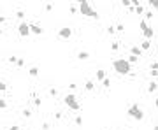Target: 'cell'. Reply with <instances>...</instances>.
I'll use <instances>...</instances> for the list:
<instances>
[{
    "instance_id": "obj_20",
    "label": "cell",
    "mask_w": 158,
    "mask_h": 130,
    "mask_svg": "<svg viewBox=\"0 0 158 130\" xmlns=\"http://www.w3.org/2000/svg\"><path fill=\"white\" fill-rule=\"evenodd\" d=\"M144 19L148 21V19H153V11H146L144 12Z\"/></svg>"
},
{
    "instance_id": "obj_14",
    "label": "cell",
    "mask_w": 158,
    "mask_h": 130,
    "mask_svg": "<svg viewBox=\"0 0 158 130\" xmlns=\"http://www.w3.org/2000/svg\"><path fill=\"white\" fill-rule=\"evenodd\" d=\"M32 99H33V106L35 107H40V97L37 93H32Z\"/></svg>"
},
{
    "instance_id": "obj_25",
    "label": "cell",
    "mask_w": 158,
    "mask_h": 130,
    "mask_svg": "<svg viewBox=\"0 0 158 130\" xmlns=\"http://www.w3.org/2000/svg\"><path fill=\"white\" fill-rule=\"evenodd\" d=\"M69 11H70V14H76V12H77V7H76L74 4H70V5H69Z\"/></svg>"
},
{
    "instance_id": "obj_10",
    "label": "cell",
    "mask_w": 158,
    "mask_h": 130,
    "mask_svg": "<svg viewBox=\"0 0 158 130\" xmlns=\"http://www.w3.org/2000/svg\"><path fill=\"white\" fill-rule=\"evenodd\" d=\"M157 90H158V83L157 81H151V83L148 85V92H149V93H155Z\"/></svg>"
},
{
    "instance_id": "obj_42",
    "label": "cell",
    "mask_w": 158,
    "mask_h": 130,
    "mask_svg": "<svg viewBox=\"0 0 158 130\" xmlns=\"http://www.w3.org/2000/svg\"><path fill=\"white\" fill-rule=\"evenodd\" d=\"M2 35H4V30H2V28H0V37H2Z\"/></svg>"
},
{
    "instance_id": "obj_4",
    "label": "cell",
    "mask_w": 158,
    "mask_h": 130,
    "mask_svg": "<svg viewBox=\"0 0 158 130\" xmlns=\"http://www.w3.org/2000/svg\"><path fill=\"white\" fill-rule=\"evenodd\" d=\"M127 114H128L130 118L137 120V121H142V120H144V111H142V109L139 107V104H132V106L128 107Z\"/></svg>"
},
{
    "instance_id": "obj_13",
    "label": "cell",
    "mask_w": 158,
    "mask_h": 130,
    "mask_svg": "<svg viewBox=\"0 0 158 130\" xmlns=\"http://www.w3.org/2000/svg\"><path fill=\"white\" fill-rule=\"evenodd\" d=\"M106 79V70L104 69H98L97 70V81H104Z\"/></svg>"
},
{
    "instance_id": "obj_22",
    "label": "cell",
    "mask_w": 158,
    "mask_h": 130,
    "mask_svg": "<svg viewBox=\"0 0 158 130\" xmlns=\"http://www.w3.org/2000/svg\"><path fill=\"white\" fill-rule=\"evenodd\" d=\"M148 4L151 5V9H155V11H158V0H149Z\"/></svg>"
},
{
    "instance_id": "obj_21",
    "label": "cell",
    "mask_w": 158,
    "mask_h": 130,
    "mask_svg": "<svg viewBox=\"0 0 158 130\" xmlns=\"http://www.w3.org/2000/svg\"><path fill=\"white\" fill-rule=\"evenodd\" d=\"M102 86H104V88H111V79H109V77H106V79L102 81Z\"/></svg>"
},
{
    "instance_id": "obj_18",
    "label": "cell",
    "mask_w": 158,
    "mask_h": 130,
    "mask_svg": "<svg viewBox=\"0 0 158 130\" xmlns=\"http://www.w3.org/2000/svg\"><path fill=\"white\" fill-rule=\"evenodd\" d=\"M127 60H128V63L132 65V63H137V62H139V56H135V55H130Z\"/></svg>"
},
{
    "instance_id": "obj_27",
    "label": "cell",
    "mask_w": 158,
    "mask_h": 130,
    "mask_svg": "<svg viewBox=\"0 0 158 130\" xmlns=\"http://www.w3.org/2000/svg\"><path fill=\"white\" fill-rule=\"evenodd\" d=\"M49 95L51 97H58V90L56 88H49Z\"/></svg>"
},
{
    "instance_id": "obj_3",
    "label": "cell",
    "mask_w": 158,
    "mask_h": 130,
    "mask_svg": "<svg viewBox=\"0 0 158 130\" xmlns=\"http://www.w3.org/2000/svg\"><path fill=\"white\" fill-rule=\"evenodd\" d=\"M63 104H65L70 111H79V109H81V104L77 102V97H76L74 93H67V95L63 97Z\"/></svg>"
},
{
    "instance_id": "obj_37",
    "label": "cell",
    "mask_w": 158,
    "mask_h": 130,
    "mask_svg": "<svg viewBox=\"0 0 158 130\" xmlns=\"http://www.w3.org/2000/svg\"><path fill=\"white\" fill-rule=\"evenodd\" d=\"M151 76H153V77H157V76H158V70H155V69H151Z\"/></svg>"
},
{
    "instance_id": "obj_41",
    "label": "cell",
    "mask_w": 158,
    "mask_h": 130,
    "mask_svg": "<svg viewBox=\"0 0 158 130\" xmlns=\"http://www.w3.org/2000/svg\"><path fill=\"white\" fill-rule=\"evenodd\" d=\"M155 107H157V109H158V99H157V100H155Z\"/></svg>"
},
{
    "instance_id": "obj_23",
    "label": "cell",
    "mask_w": 158,
    "mask_h": 130,
    "mask_svg": "<svg viewBox=\"0 0 158 130\" xmlns=\"http://www.w3.org/2000/svg\"><path fill=\"white\" fill-rule=\"evenodd\" d=\"M111 49H113V51H118V49H120V42H118V40H114V42L111 44Z\"/></svg>"
},
{
    "instance_id": "obj_24",
    "label": "cell",
    "mask_w": 158,
    "mask_h": 130,
    "mask_svg": "<svg viewBox=\"0 0 158 130\" xmlns=\"http://www.w3.org/2000/svg\"><path fill=\"white\" fill-rule=\"evenodd\" d=\"M7 88H9L7 83L5 81H0V92H7Z\"/></svg>"
},
{
    "instance_id": "obj_32",
    "label": "cell",
    "mask_w": 158,
    "mask_h": 130,
    "mask_svg": "<svg viewBox=\"0 0 158 130\" xmlns=\"http://www.w3.org/2000/svg\"><path fill=\"white\" fill-rule=\"evenodd\" d=\"M123 30H125V25H121V23L116 25V32H123Z\"/></svg>"
},
{
    "instance_id": "obj_29",
    "label": "cell",
    "mask_w": 158,
    "mask_h": 130,
    "mask_svg": "<svg viewBox=\"0 0 158 130\" xmlns=\"http://www.w3.org/2000/svg\"><path fill=\"white\" fill-rule=\"evenodd\" d=\"M16 65H18V67H25V58H18Z\"/></svg>"
},
{
    "instance_id": "obj_6",
    "label": "cell",
    "mask_w": 158,
    "mask_h": 130,
    "mask_svg": "<svg viewBox=\"0 0 158 130\" xmlns=\"http://www.w3.org/2000/svg\"><path fill=\"white\" fill-rule=\"evenodd\" d=\"M58 37L60 39H70L72 37V28L70 26H62L58 30Z\"/></svg>"
},
{
    "instance_id": "obj_31",
    "label": "cell",
    "mask_w": 158,
    "mask_h": 130,
    "mask_svg": "<svg viewBox=\"0 0 158 130\" xmlns=\"http://www.w3.org/2000/svg\"><path fill=\"white\" fill-rule=\"evenodd\" d=\"M121 4H123L125 7H132V0H123Z\"/></svg>"
},
{
    "instance_id": "obj_7",
    "label": "cell",
    "mask_w": 158,
    "mask_h": 130,
    "mask_svg": "<svg viewBox=\"0 0 158 130\" xmlns=\"http://www.w3.org/2000/svg\"><path fill=\"white\" fill-rule=\"evenodd\" d=\"M30 32H32L33 35H42V33H44V26H40V25H37V23H30Z\"/></svg>"
},
{
    "instance_id": "obj_1",
    "label": "cell",
    "mask_w": 158,
    "mask_h": 130,
    "mask_svg": "<svg viewBox=\"0 0 158 130\" xmlns=\"http://www.w3.org/2000/svg\"><path fill=\"white\" fill-rule=\"evenodd\" d=\"M113 69L116 70V74H121V76L132 74V65H130L128 60H125V58H116V60H113Z\"/></svg>"
},
{
    "instance_id": "obj_2",
    "label": "cell",
    "mask_w": 158,
    "mask_h": 130,
    "mask_svg": "<svg viewBox=\"0 0 158 130\" xmlns=\"http://www.w3.org/2000/svg\"><path fill=\"white\" fill-rule=\"evenodd\" d=\"M77 4H79V12H81L83 16L93 18V19H98V18H100V14H98L97 11H93V9H91V4H90V2L83 0V2H77Z\"/></svg>"
},
{
    "instance_id": "obj_30",
    "label": "cell",
    "mask_w": 158,
    "mask_h": 130,
    "mask_svg": "<svg viewBox=\"0 0 158 130\" xmlns=\"http://www.w3.org/2000/svg\"><path fill=\"white\" fill-rule=\"evenodd\" d=\"M74 123H76V125H83V118H81V116H76V118H74Z\"/></svg>"
},
{
    "instance_id": "obj_35",
    "label": "cell",
    "mask_w": 158,
    "mask_h": 130,
    "mask_svg": "<svg viewBox=\"0 0 158 130\" xmlns=\"http://www.w3.org/2000/svg\"><path fill=\"white\" fill-rule=\"evenodd\" d=\"M7 130H21V129H19V125H12V127H9Z\"/></svg>"
},
{
    "instance_id": "obj_16",
    "label": "cell",
    "mask_w": 158,
    "mask_h": 130,
    "mask_svg": "<svg viewBox=\"0 0 158 130\" xmlns=\"http://www.w3.org/2000/svg\"><path fill=\"white\" fill-rule=\"evenodd\" d=\"M135 12H137L139 16H144V12H146V11H144V5H142V4H139V5L135 7Z\"/></svg>"
},
{
    "instance_id": "obj_15",
    "label": "cell",
    "mask_w": 158,
    "mask_h": 130,
    "mask_svg": "<svg viewBox=\"0 0 158 130\" xmlns=\"http://www.w3.org/2000/svg\"><path fill=\"white\" fill-rule=\"evenodd\" d=\"M149 48H151V40H144V42L141 44V49H142V51H149Z\"/></svg>"
},
{
    "instance_id": "obj_12",
    "label": "cell",
    "mask_w": 158,
    "mask_h": 130,
    "mask_svg": "<svg viewBox=\"0 0 158 130\" xmlns=\"http://www.w3.org/2000/svg\"><path fill=\"white\" fill-rule=\"evenodd\" d=\"M28 76L30 77H37L39 76V67H30L28 69Z\"/></svg>"
},
{
    "instance_id": "obj_36",
    "label": "cell",
    "mask_w": 158,
    "mask_h": 130,
    "mask_svg": "<svg viewBox=\"0 0 158 130\" xmlns=\"http://www.w3.org/2000/svg\"><path fill=\"white\" fill-rule=\"evenodd\" d=\"M46 11H47V12L53 11V5H51V4H46Z\"/></svg>"
},
{
    "instance_id": "obj_19",
    "label": "cell",
    "mask_w": 158,
    "mask_h": 130,
    "mask_svg": "<svg viewBox=\"0 0 158 130\" xmlns=\"http://www.w3.org/2000/svg\"><path fill=\"white\" fill-rule=\"evenodd\" d=\"M21 114H23V118H32V111L30 109H23Z\"/></svg>"
},
{
    "instance_id": "obj_5",
    "label": "cell",
    "mask_w": 158,
    "mask_h": 130,
    "mask_svg": "<svg viewBox=\"0 0 158 130\" xmlns=\"http://www.w3.org/2000/svg\"><path fill=\"white\" fill-rule=\"evenodd\" d=\"M18 33H19V37H28L32 32H30V23H26V21H21L19 25H18Z\"/></svg>"
},
{
    "instance_id": "obj_9",
    "label": "cell",
    "mask_w": 158,
    "mask_h": 130,
    "mask_svg": "<svg viewBox=\"0 0 158 130\" xmlns=\"http://www.w3.org/2000/svg\"><path fill=\"white\" fill-rule=\"evenodd\" d=\"M84 90H86V92H93V90H95V81H93V79H88V81L84 83Z\"/></svg>"
},
{
    "instance_id": "obj_39",
    "label": "cell",
    "mask_w": 158,
    "mask_h": 130,
    "mask_svg": "<svg viewBox=\"0 0 158 130\" xmlns=\"http://www.w3.org/2000/svg\"><path fill=\"white\" fill-rule=\"evenodd\" d=\"M151 69H155V70H158V62H155V63H151Z\"/></svg>"
},
{
    "instance_id": "obj_28",
    "label": "cell",
    "mask_w": 158,
    "mask_h": 130,
    "mask_svg": "<svg viewBox=\"0 0 158 130\" xmlns=\"http://www.w3.org/2000/svg\"><path fill=\"white\" fill-rule=\"evenodd\" d=\"M7 106H9V104H7V100H5V99H0V109H5Z\"/></svg>"
},
{
    "instance_id": "obj_26",
    "label": "cell",
    "mask_w": 158,
    "mask_h": 130,
    "mask_svg": "<svg viewBox=\"0 0 158 130\" xmlns=\"http://www.w3.org/2000/svg\"><path fill=\"white\" fill-rule=\"evenodd\" d=\"M107 33H111V35H113V33H116V26L109 25V26H107Z\"/></svg>"
},
{
    "instance_id": "obj_8",
    "label": "cell",
    "mask_w": 158,
    "mask_h": 130,
    "mask_svg": "<svg viewBox=\"0 0 158 130\" xmlns=\"http://www.w3.org/2000/svg\"><path fill=\"white\" fill-rule=\"evenodd\" d=\"M130 55H135V56H139V58H141V55H142L141 46H132V48H130Z\"/></svg>"
},
{
    "instance_id": "obj_40",
    "label": "cell",
    "mask_w": 158,
    "mask_h": 130,
    "mask_svg": "<svg viewBox=\"0 0 158 130\" xmlns=\"http://www.w3.org/2000/svg\"><path fill=\"white\" fill-rule=\"evenodd\" d=\"M0 23H5V16H0Z\"/></svg>"
},
{
    "instance_id": "obj_43",
    "label": "cell",
    "mask_w": 158,
    "mask_h": 130,
    "mask_svg": "<svg viewBox=\"0 0 158 130\" xmlns=\"http://www.w3.org/2000/svg\"><path fill=\"white\" fill-rule=\"evenodd\" d=\"M153 130H158V125H155V127H153Z\"/></svg>"
},
{
    "instance_id": "obj_11",
    "label": "cell",
    "mask_w": 158,
    "mask_h": 130,
    "mask_svg": "<svg viewBox=\"0 0 158 130\" xmlns=\"http://www.w3.org/2000/svg\"><path fill=\"white\" fill-rule=\"evenodd\" d=\"M77 60H90V53L88 51H79L77 53Z\"/></svg>"
},
{
    "instance_id": "obj_38",
    "label": "cell",
    "mask_w": 158,
    "mask_h": 130,
    "mask_svg": "<svg viewBox=\"0 0 158 130\" xmlns=\"http://www.w3.org/2000/svg\"><path fill=\"white\" fill-rule=\"evenodd\" d=\"M42 130H49V123H42Z\"/></svg>"
},
{
    "instance_id": "obj_17",
    "label": "cell",
    "mask_w": 158,
    "mask_h": 130,
    "mask_svg": "<svg viewBox=\"0 0 158 130\" xmlns=\"http://www.w3.org/2000/svg\"><path fill=\"white\" fill-rule=\"evenodd\" d=\"M14 16H16V18H18V19H21V21H23V18H25V16H26V12H25V11H21V9H19V11H16V12H14Z\"/></svg>"
},
{
    "instance_id": "obj_34",
    "label": "cell",
    "mask_w": 158,
    "mask_h": 130,
    "mask_svg": "<svg viewBox=\"0 0 158 130\" xmlns=\"http://www.w3.org/2000/svg\"><path fill=\"white\" fill-rule=\"evenodd\" d=\"M55 118H56V120H62V118H63V114H62V113H55Z\"/></svg>"
},
{
    "instance_id": "obj_33",
    "label": "cell",
    "mask_w": 158,
    "mask_h": 130,
    "mask_svg": "<svg viewBox=\"0 0 158 130\" xmlns=\"http://www.w3.org/2000/svg\"><path fill=\"white\" fill-rule=\"evenodd\" d=\"M16 62H18V56H11L9 58V63H16Z\"/></svg>"
}]
</instances>
